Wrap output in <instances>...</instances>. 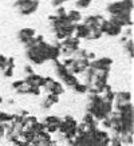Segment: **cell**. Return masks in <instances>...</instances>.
<instances>
[{
  "instance_id": "8fae6325",
  "label": "cell",
  "mask_w": 134,
  "mask_h": 146,
  "mask_svg": "<svg viewBox=\"0 0 134 146\" xmlns=\"http://www.w3.org/2000/svg\"><path fill=\"white\" fill-rule=\"evenodd\" d=\"M63 1L62 0H60V1H52V3H51V4H52V7H59V5L62 4Z\"/></svg>"
},
{
  "instance_id": "8992f818",
  "label": "cell",
  "mask_w": 134,
  "mask_h": 146,
  "mask_svg": "<svg viewBox=\"0 0 134 146\" xmlns=\"http://www.w3.org/2000/svg\"><path fill=\"white\" fill-rule=\"evenodd\" d=\"M7 62H8V59L3 55H0V68L1 70H5L7 68Z\"/></svg>"
},
{
  "instance_id": "ba28073f",
  "label": "cell",
  "mask_w": 134,
  "mask_h": 146,
  "mask_svg": "<svg viewBox=\"0 0 134 146\" xmlns=\"http://www.w3.org/2000/svg\"><path fill=\"white\" fill-rule=\"evenodd\" d=\"M23 84H24V80L20 79V80H18V82H15V83L12 84V86H13V89H16V90H18V89H20V87H22Z\"/></svg>"
},
{
  "instance_id": "5b68a950",
  "label": "cell",
  "mask_w": 134,
  "mask_h": 146,
  "mask_svg": "<svg viewBox=\"0 0 134 146\" xmlns=\"http://www.w3.org/2000/svg\"><path fill=\"white\" fill-rule=\"evenodd\" d=\"M125 48L130 52V56H133V39H127V42L125 43Z\"/></svg>"
},
{
  "instance_id": "7a4b0ae2",
  "label": "cell",
  "mask_w": 134,
  "mask_h": 146,
  "mask_svg": "<svg viewBox=\"0 0 134 146\" xmlns=\"http://www.w3.org/2000/svg\"><path fill=\"white\" fill-rule=\"evenodd\" d=\"M63 80H64V83L67 84V86H70V87H74L76 83H78V80H76V78H75V75H72V74H66V75L62 78Z\"/></svg>"
},
{
  "instance_id": "9c48e42d",
  "label": "cell",
  "mask_w": 134,
  "mask_h": 146,
  "mask_svg": "<svg viewBox=\"0 0 134 146\" xmlns=\"http://www.w3.org/2000/svg\"><path fill=\"white\" fill-rule=\"evenodd\" d=\"M12 68H13V67H7V68L4 70V75L5 76H12V74H13Z\"/></svg>"
},
{
  "instance_id": "30bf717a",
  "label": "cell",
  "mask_w": 134,
  "mask_h": 146,
  "mask_svg": "<svg viewBox=\"0 0 134 146\" xmlns=\"http://www.w3.org/2000/svg\"><path fill=\"white\" fill-rule=\"evenodd\" d=\"M26 72L28 74V76H30V75H32V74H34V70H32L30 66H27V67H26Z\"/></svg>"
},
{
  "instance_id": "277c9868",
  "label": "cell",
  "mask_w": 134,
  "mask_h": 146,
  "mask_svg": "<svg viewBox=\"0 0 134 146\" xmlns=\"http://www.w3.org/2000/svg\"><path fill=\"white\" fill-rule=\"evenodd\" d=\"M74 90H75L76 93H86V91L89 90V87H87L86 84L79 83V82H78V83H76L75 86H74Z\"/></svg>"
},
{
  "instance_id": "6da1fadb",
  "label": "cell",
  "mask_w": 134,
  "mask_h": 146,
  "mask_svg": "<svg viewBox=\"0 0 134 146\" xmlns=\"http://www.w3.org/2000/svg\"><path fill=\"white\" fill-rule=\"evenodd\" d=\"M38 1H18L15 3V7H20V12L23 15H30L38 8Z\"/></svg>"
},
{
  "instance_id": "52a82bcc",
  "label": "cell",
  "mask_w": 134,
  "mask_h": 146,
  "mask_svg": "<svg viewBox=\"0 0 134 146\" xmlns=\"http://www.w3.org/2000/svg\"><path fill=\"white\" fill-rule=\"evenodd\" d=\"M75 4H76V7H79V8H87L90 5V1H76Z\"/></svg>"
},
{
  "instance_id": "3957f363",
  "label": "cell",
  "mask_w": 134,
  "mask_h": 146,
  "mask_svg": "<svg viewBox=\"0 0 134 146\" xmlns=\"http://www.w3.org/2000/svg\"><path fill=\"white\" fill-rule=\"evenodd\" d=\"M56 102H58V97H55V95H52V94H50L48 97L46 98V101H43L42 106L44 107V109H48V107H51L54 103H56Z\"/></svg>"
}]
</instances>
